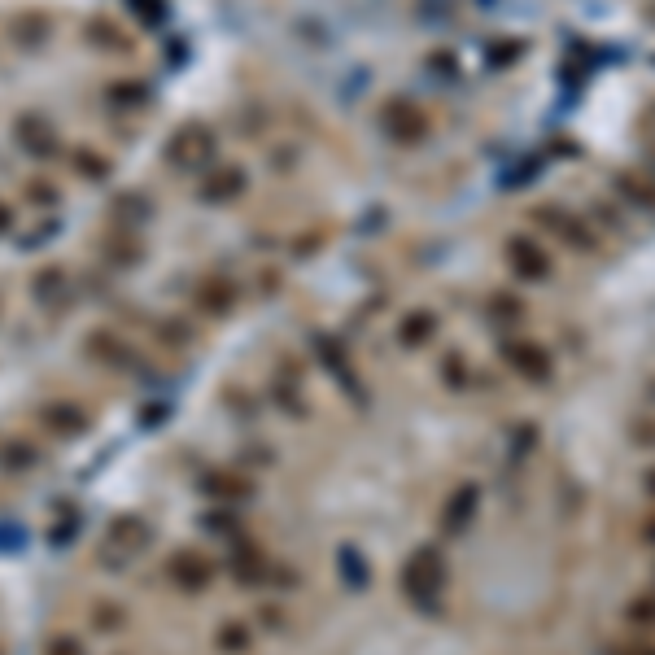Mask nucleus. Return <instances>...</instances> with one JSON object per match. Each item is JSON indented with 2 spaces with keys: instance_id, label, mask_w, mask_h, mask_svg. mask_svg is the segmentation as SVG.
Here are the masks:
<instances>
[{
  "instance_id": "7",
  "label": "nucleus",
  "mask_w": 655,
  "mask_h": 655,
  "mask_svg": "<svg viewBox=\"0 0 655 655\" xmlns=\"http://www.w3.org/2000/svg\"><path fill=\"white\" fill-rule=\"evenodd\" d=\"M476 507H481V485H476V481H463L459 490L450 494L446 511H442V533H446V538H459V533L468 529L472 516H476Z\"/></svg>"
},
{
  "instance_id": "2",
  "label": "nucleus",
  "mask_w": 655,
  "mask_h": 655,
  "mask_svg": "<svg viewBox=\"0 0 655 655\" xmlns=\"http://www.w3.org/2000/svg\"><path fill=\"white\" fill-rule=\"evenodd\" d=\"M503 363L516 376L529 380V385H546V380L555 376L551 354H546V345H538V341H503Z\"/></svg>"
},
{
  "instance_id": "9",
  "label": "nucleus",
  "mask_w": 655,
  "mask_h": 655,
  "mask_svg": "<svg viewBox=\"0 0 655 655\" xmlns=\"http://www.w3.org/2000/svg\"><path fill=\"white\" fill-rule=\"evenodd\" d=\"M315 350L324 354V367H328V372L341 380V389H350V393H354V398H359V402H367L363 385H359V380H354V367H345V354H341V345L332 341V337H315Z\"/></svg>"
},
{
  "instance_id": "6",
  "label": "nucleus",
  "mask_w": 655,
  "mask_h": 655,
  "mask_svg": "<svg viewBox=\"0 0 655 655\" xmlns=\"http://www.w3.org/2000/svg\"><path fill=\"white\" fill-rule=\"evenodd\" d=\"M507 258H511V271H516L524 284H542L551 276V258H546L533 241H524V236H511L507 241Z\"/></svg>"
},
{
  "instance_id": "18",
  "label": "nucleus",
  "mask_w": 655,
  "mask_h": 655,
  "mask_svg": "<svg viewBox=\"0 0 655 655\" xmlns=\"http://www.w3.org/2000/svg\"><path fill=\"white\" fill-rule=\"evenodd\" d=\"M35 459L40 455H35L27 442H5L0 446V463H5L9 472H27V468H35Z\"/></svg>"
},
{
  "instance_id": "15",
  "label": "nucleus",
  "mask_w": 655,
  "mask_h": 655,
  "mask_svg": "<svg viewBox=\"0 0 655 655\" xmlns=\"http://www.w3.org/2000/svg\"><path fill=\"white\" fill-rule=\"evenodd\" d=\"M616 188H621L625 201H634L638 210H655V184L638 180V175H616Z\"/></svg>"
},
{
  "instance_id": "10",
  "label": "nucleus",
  "mask_w": 655,
  "mask_h": 655,
  "mask_svg": "<svg viewBox=\"0 0 655 655\" xmlns=\"http://www.w3.org/2000/svg\"><path fill=\"white\" fill-rule=\"evenodd\" d=\"M385 127H389V136H398V140H420L424 136V114L411 110L407 101H393L385 110Z\"/></svg>"
},
{
  "instance_id": "17",
  "label": "nucleus",
  "mask_w": 655,
  "mask_h": 655,
  "mask_svg": "<svg viewBox=\"0 0 655 655\" xmlns=\"http://www.w3.org/2000/svg\"><path fill=\"white\" fill-rule=\"evenodd\" d=\"M197 302H201V311H210V315H228L236 306V293H232V284H206V289L197 293Z\"/></svg>"
},
{
  "instance_id": "4",
  "label": "nucleus",
  "mask_w": 655,
  "mask_h": 655,
  "mask_svg": "<svg viewBox=\"0 0 655 655\" xmlns=\"http://www.w3.org/2000/svg\"><path fill=\"white\" fill-rule=\"evenodd\" d=\"M166 573H171V581L180 590L197 594V590H206L214 581V564L201 551H175L171 559H166Z\"/></svg>"
},
{
  "instance_id": "13",
  "label": "nucleus",
  "mask_w": 655,
  "mask_h": 655,
  "mask_svg": "<svg viewBox=\"0 0 655 655\" xmlns=\"http://www.w3.org/2000/svg\"><path fill=\"white\" fill-rule=\"evenodd\" d=\"M88 350H92V354H101V359H110V367H123V372H127L131 363H136L131 345H123V341L114 337V332H97V337L88 341Z\"/></svg>"
},
{
  "instance_id": "1",
  "label": "nucleus",
  "mask_w": 655,
  "mask_h": 655,
  "mask_svg": "<svg viewBox=\"0 0 655 655\" xmlns=\"http://www.w3.org/2000/svg\"><path fill=\"white\" fill-rule=\"evenodd\" d=\"M442 590H446V555L437 546H420L407 559V568H402V594L420 612H437L442 607Z\"/></svg>"
},
{
  "instance_id": "22",
  "label": "nucleus",
  "mask_w": 655,
  "mask_h": 655,
  "mask_svg": "<svg viewBox=\"0 0 655 655\" xmlns=\"http://www.w3.org/2000/svg\"><path fill=\"white\" fill-rule=\"evenodd\" d=\"M538 171H542V158H529V166L520 162L511 175H503V188H516L520 180H524V184H533V180H538Z\"/></svg>"
},
{
  "instance_id": "30",
  "label": "nucleus",
  "mask_w": 655,
  "mask_h": 655,
  "mask_svg": "<svg viewBox=\"0 0 655 655\" xmlns=\"http://www.w3.org/2000/svg\"><path fill=\"white\" fill-rule=\"evenodd\" d=\"M642 490H647V494H651V498H655V468H651V472H647V476H642Z\"/></svg>"
},
{
  "instance_id": "29",
  "label": "nucleus",
  "mask_w": 655,
  "mask_h": 655,
  "mask_svg": "<svg viewBox=\"0 0 655 655\" xmlns=\"http://www.w3.org/2000/svg\"><path fill=\"white\" fill-rule=\"evenodd\" d=\"M9 223H14V214H9V206H0V232H9Z\"/></svg>"
},
{
  "instance_id": "16",
  "label": "nucleus",
  "mask_w": 655,
  "mask_h": 655,
  "mask_svg": "<svg viewBox=\"0 0 655 655\" xmlns=\"http://www.w3.org/2000/svg\"><path fill=\"white\" fill-rule=\"evenodd\" d=\"M241 188H245V175L236 171V166H223L214 180H206V197H210V201H232L236 193H241Z\"/></svg>"
},
{
  "instance_id": "25",
  "label": "nucleus",
  "mask_w": 655,
  "mask_h": 655,
  "mask_svg": "<svg viewBox=\"0 0 655 655\" xmlns=\"http://www.w3.org/2000/svg\"><path fill=\"white\" fill-rule=\"evenodd\" d=\"M446 380H450V385H463V380H468V367H463L459 354H450V359H446Z\"/></svg>"
},
{
  "instance_id": "12",
  "label": "nucleus",
  "mask_w": 655,
  "mask_h": 655,
  "mask_svg": "<svg viewBox=\"0 0 655 655\" xmlns=\"http://www.w3.org/2000/svg\"><path fill=\"white\" fill-rule=\"evenodd\" d=\"M433 332H437V315L433 311H411L407 319H402V328H398V341L407 345V350H420V345L433 341Z\"/></svg>"
},
{
  "instance_id": "23",
  "label": "nucleus",
  "mask_w": 655,
  "mask_h": 655,
  "mask_svg": "<svg viewBox=\"0 0 655 655\" xmlns=\"http://www.w3.org/2000/svg\"><path fill=\"white\" fill-rule=\"evenodd\" d=\"M494 57H490V66H511V62H516V57L524 53V44L520 40H503V44H494Z\"/></svg>"
},
{
  "instance_id": "11",
  "label": "nucleus",
  "mask_w": 655,
  "mask_h": 655,
  "mask_svg": "<svg viewBox=\"0 0 655 655\" xmlns=\"http://www.w3.org/2000/svg\"><path fill=\"white\" fill-rule=\"evenodd\" d=\"M201 494H210L214 503L236 507V503H241V498L249 494V485L236 481V476H228V472H206V476H201Z\"/></svg>"
},
{
  "instance_id": "8",
  "label": "nucleus",
  "mask_w": 655,
  "mask_h": 655,
  "mask_svg": "<svg viewBox=\"0 0 655 655\" xmlns=\"http://www.w3.org/2000/svg\"><path fill=\"white\" fill-rule=\"evenodd\" d=\"M40 424L57 437H75L88 428V411L75 407V402H49V407H40Z\"/></svg>"
},
{
  "instance_id": "28",
  "label": "nucleus",
  "mask_w": 655,
  "mask_h": 655,
  "mask_svg": "<svg viewBox=\"0 0 655 655\" xmlns=\"http://www.w3.org/2000/svg\"><path fill=\"white\" fill-rule=\"evenodd\" d=\"M642 542H651V546H655V516H651L647 524H642Z\"/></svg>"
},
{
  "instance_id": "5",
  "label": "nucleus",
  "mask_w": 655,
  "mask_h": 655,
  "mask_svg": "<svg viewBox=\"0 0 655 655\" xmlns=\"http://www.w3.org/2000/svg\"><path fill=\"white\" fill-rule=\"evenodd\" d=\"M533 219H538L546 232H555L564 245H573V249H594V245H599L586 223L573 219V214L559 210V206H538V210H533Z\"/></svg>"
},
{
  "instance_id": "14",
  "label": "nucleus",
  "mask_w": 655,
  "mask_h": 655,
  "mask_svg": "<svg viewBox=\"0 0 655 655\" xmlns=\"http://www.w3.org/2000/svg\"><path fill=\"white\" fill-rule=\"evenodd\" d=\"M337 564H341V581L345 586H354V590H367V564H363V555L354 551V546H341L337 551Z\"/></svg>"
},
{
  "instance_id": "3",
  "label": "nucleus",
  "mask_w": 655,
  "mask_h": 655,
  "mask_svg": "<svg viewBox=\"0 0 655 655\" xmlns=\"http://www.w3.org/2000/svg\"><path fill=\"white\" fill-rule=\"evenodd\" d=\"M145 538H149V529H145V520L140 516H114V524H110V533H105V551H110V564L114 568H123L131 555L145 546Z\"/></svg>"
},
{
  "instance_id": "21",
  "label": "nucleus",
  "mask_w": 655,
  "mask_h": 655,
  "mask_svg": "<svg viewBox=\"0 0 655 655\" xmlns=\"http://www.w3.org/2000/svg\"><path fill=\"white\" fill-rule=\"evenodd\" d=\"M625 616L634 625H655V594H642V599H634L625 607Z\"/></svg>"
},
{
  "instance_id": "20",
  "label": "nucleus",
  "mask_w": 655,
  "mask_h": 655,
  "mask_svg": "<svg viewBox=\"0 0 655 655\" xmlns=\"http://www.w3.org/2000/svg\"><path fill=\"white\" fill-rule=\"evenodd\" d=\"M110 101L114 105H140L145 101V88L136 79H118V88H110Z\"/></svg>"
},
{
  "instance_id": "26",
  "label": "nucleus",
  "mask_w": 655,
  "mask_h": 655,
  "mask_svg": "<svg viewBox=\"0 0 655 655\" xmlns=\"http://www.w3.org/2000/svg\"><path fill=\"white\" fill-rule=\"evenodd\" d=\"M612 655H655L651 642H634V647H616Z\"/></svg>"
},
{
  "instance_id": "19",
  "label": "nucleus",
  "mask_w": 655,
  "mask_h": 655,
  "mask_svg": "<svg viewBox=\"0 0 655 655\" xmlns=\"http://www.w3.org/2000/svg\"><path fill=\"white\" fill-rule=\"evenodd\" d=\"M249 647H254V634H249L245 625H223L219 629V651L223 655H245Z\"/></svg>"
},
{
  "instance_id": "27",
  "label": "nucleus",
  "mask_w": 655,
  "mask_h": 655,
  "mask_svg": "<svg viewBox=\"0 0 655 655\" xmlns=\"http://www.w3.org/2000/svg\"><path fill=\"white\" fill-rule=\"evenodd\" d=\"M92 621H97V629H114L118 621H123V616H118V612H97Z\"/></svg>"
},
{
  "instance_id": "24",
  "label": "nucleus",
  "mask_w": 655,
  "mask_h": 655,
  "mask_svg": "<svg viewBox=\"0 0 655 655\" xmlns=\"http://www.w3.org/2000/svg\"><path fill=\"white\" fill-rule=\"evenodd\" d=\"M44 655H83V642L62 634V638H53V642H49V651H44Z\"/></svg>"
}]
</instances>
